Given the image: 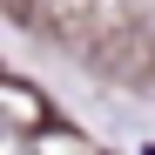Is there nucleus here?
Segmentation results:
<instances>
[{
    "label": "nucleus",
    "mask_w": 155,
    "mask_h": 155,
    "mask_svg": "<svg viewBox=\"0 0 155 155\" xmlns=\"http://www.w3.org/2000/svg\"><path fill=\"white\" fill-rule=\"evenodd\" d=\"M142 155H155V148H142Z\"/></svg>",
    "instance_id": "obj_1"
}]
</instances>
